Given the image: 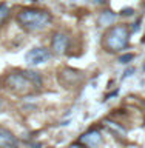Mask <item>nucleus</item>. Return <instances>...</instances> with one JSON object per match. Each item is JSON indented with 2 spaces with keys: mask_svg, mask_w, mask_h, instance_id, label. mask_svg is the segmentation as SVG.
Segmentation results:
<instances>
[{
  "mask_svg": "<svg viewBox=\"0 0 145 148\" xmlns=\"http://www.w3.org/2000/svg\"><path fill=\"white\" fill-rule=\"evenodd\" d=\"M17 22L28 31H40L49 25L51 14L37 8H23L17 14Z\"/></svg>",
  "mask_w": 145,
  "mask_h": 148,
  "instance_id": "1",
  "label": "nucleus"
},
{
  "mask_svg": "<svg viewBox=\"0 0 145 148\" xmlns=\"http://www.w3.org/2000/svg\"><path fill=\"white\" fill-rule=\"evenodd\" d=\"M130 42V29L127 25L111 26L105 32V46L111 51H122L128 46Z\"/></svg>",
  "mask_w": 145,
  "mask_h": 148,
  "instance_id": "2",
  "label": "nucleus"
},
{
  "mask_svg": "<svg viewBox=\"0 0 145 148\" xmlns=\"http://www.w3.org/2000/svg\"><path fill=\"white\" fill-rule=\"evenodd\" d=\"M6 86L16 94H28L34 90V85L31 80L25 76V73H11L6 77Z\"/></svg>",
  "mask_w": 145,
  "mask_h": 148,
  "instance_id": "3",
  "label": "nucleus"
},
{
  "mask_svg": "<svg viewBox=\"0 0 145 148\" xmlns=\"http://www.w3.org/2000/svg\"><path fill=\"white\" fill-rule=\"evenodd\" d=\"M49 59H51L49 49L43 48V46H37V48H32L26 53L28 65H42V63L48 62Z\"/></svg>",
  "mask_w": 145,
  "mask_h": 148,
  "instance_id": "4",
  "label": "nucleus"
},
{
  "mask_svg": "<svg viewBox=\"0 0 145 148\" xmlns=\"http://www.w3.org/2000/svg\"><path fill=\"white\" fill-rule=\"evenodd\" d=\"M80 142L83 145L90 147V148H97L102 145V142H104V137H102V134L99 131H96V130H90V131H87L85 134H82L80 136Z\"/></svg>",
  "mask_w": 145,
  "mask_h": 148,
  "instance_id": "5",
  "label": "nucleus"
},
{
  "mask_svg": "<svg viewBox=\"0 0 145 148\" xmlns=\"http://www.w3.org/2000/svg\"><path fill=\"white\" fill-rule=\"evenodd\" d=\"M0 148H19V140L6 128L0 127Z\"/></svg>",
  "mask_w": 145,
  "mask_h": 148,
  "instance_id": "6",
  "label": "nucleus"
},
{
  "mask_svg": "<svg viewBox=\"0 0 145 148\" xmlns=\"http://www.w3.org/2000/svg\"><path fill=\"white\" fill-rule=\"evenodd\" d=\"M68 37L63 32H56L53 36V43H51V48L56 54H63L68 48Z\"/></svg>",
  "mask_w": 145,
  "mask_h": 148,
  "instance_id": "7",
  "label": "nucleus"
},
{
  "mask_svg": "<svg viewBox=\"0 0 145 148\" xmlns=\"http://www.w3.org/2000/svg\"><path fill=\"white\" fill-rule=\"evenodd\" d=\"M116 20V14L113 11H104L99 17V23L100 25H110Z\"/></svg>",
  "mask_w": 145,
  "mask_h": 148,
  "instance_id": "8",
  "label": "nucleus"
},
{
  "mask_svg": "<svg viewBox=\"0 0 145 148\" xmlns=\"http://www.w3.org/2000/svg\"><path fill=\"white\" fill-rule=\"evenodd\" d=\"M8 17H9V6L5 5V3H2L0 5V25H2Z\"/></svg>",
  "mask_w": 145,
  "mask_h": 148,
  "instance_id": "9",
  "label": "nucleus"
},
{
  "mask_svg": "<svg viewBox=\"0 0 145 148\" xmlns=\"http://www.w3.org/2000/svg\"><path fill=\"white\" fill-rule=\"evenodd\" d=\"M133 59H134V56H133L131 53H128V54H122V56L119 57V63H130Z\"/></svg>",
  "mask_w": 145,
  "mask_h": 148,
  "instance_id": "10",
  "label": "nucleus"
},
{
  "mask_svg": "<svg viewBox=\"0 0 145 148\" xmlns=\"http://www.w3.org/2000/svg\"><path fill=\"white\" fill-rule=\"evenodd\" d=\"M133 73H134V68H130V69H127V71H125V76H124V77H130Z\"/></svg>",
  "mask_w": 145,
  "mask_h": 148,
  "instance_id": "11",
  "label": "nucleus"
},
{
  "mask_svg": "<svg viewBox=\"0 0 145 148\" xmlns=\"http://www.w3.org/2000/svg\"><path fill=\"white\" fill-rule=\"evenodd\" d=\"M122 14H124V16H131V14H133V9H124Z\"/></svg>",
  "mask_w": 145,
  "mask_h": 148,
  "instance_id": "12",
  "label": "nucleus"
},
{
  "mask_svg": "<svg viewBox=\"0 0 145 148\" xmlns=\"http://www.w3.org/2000/svg\"><path fill=\"white\" fill-rule=\"evenodd\" d=\"M144 71H145V65H144Z\"/></svg>",
  "mask_w": 145,
  "mask_h": 148,
  "instance_id": "13",
  "label": "nucleus"
}]
</instances>
